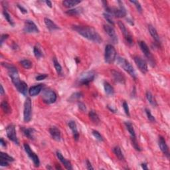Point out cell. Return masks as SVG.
I'll list each match as a JSON object with an SVG mask.
<instances>
[{
	"label": "cell",
	"instance_id": "1",
	"mask_svg": "<svg viewBox=\"0 0 170 170\" xmlns=\"http://www.w3.org/2000/svg\"><path fill=\"white\" fill-rule=\"evenodd\" d=\"M72 28L73 30L77 32L84 38L91 41L94 43L100 44L102 42V39L98 34V32L92 27L81 26V25H73Z\"/></svg>",
	"mask_w": 170,
	"mask_h": 170
},
{
	"label": "cell",
	"instance_id": "2",
	"mask_svg": "<svg viewBox=\"0 0 170 170\" xmlns=\"http://www.w3.org/2000/svg\"><path fill=\"white\" fill-rule=\"evenodd\" d=\"M118 3L119 4V8H116V7H110L108 6H104L106 13L111 15L112 17H115L117 18H122L126 16L127 12L126 9L123 5L122 1H118Z\"/></svg>",
	"mask_w": 170,
	"mask_h": 170
},
{
	"label": "cell",
	"instance_id": "3",
	"mask_svg": "<svg viewBox=\"0 0 170 170\" xmlns=\"http://www.w3.org/2000/svg\"><path fill=\"white\" fill-rule=\"evenodd\" d=\"M117 63L118 65L121 66L125 71H126V72L128 73L135 80L137 78L136 73H135L134 68L131 64H130V63L128 62L126 59L122 57H120L119 56V57L117 58Z\"/></svg>",
	"mask_w": 170,
	"mask_h": 170
},
{
	"label": "cell",
	"instance_id": "4",
	"mask_svg": "<svg viewBox=\"0 0 170 170\" xmlns=\"http://www.w3.org/2000/svg\"><path fill=\"white\" fill-rule=\"evenodd\" d=\"M116 59V51L114 46L108 44L105 47L104 61L108 64L113 63Z\"/></svg>",
	"mask_w": 170,
	"mask_h": 170
},
{
	"label": "cell",
	"instance_id": "5",
	"mask_svg": "<svg viewBox=\"0 0 170 170\" xmlns=\"http://www.w3.org/2000/svg\"><path fill=\"white\" fill-rule=\"evenodd\" d=\"M42 100L47 104H51L55 103L57 98L56 92L51 89H45L42 92Z\"/></svg>",
	"mask_w": 170,
	"mask_h": 170
},
{
	"label": "cell",
	"instance_id": "6",
	"mask_svg": "<svg viewBox=\"0 0 170 170\" xmlns=\"http://www.w3.org/2000/svg\"><path fill=\"white\" fill-rule=\"evenodd\" d=\"M32 117V103L30 98H27L24 103L23 120L28 123L31 121Z\"/></svg>",
	"mask_w": 170,
	"mask_h": 170
},
{
	"label": "cell",
	"instance_id": "7",
	"mask_svg": "<svg viewBox=\"0 0 170 170\" xmlns=\"http://www.w3.org/2000/svg\"><path fill=\"white\" fill-rule=\"evenodd\" d=\"M139 45L140 49H141L142 52L144 53V55L146 56V57L147 59V60H148L150 63L151 64L152 66H154L155 65L154 58V56H153L152 54L151 53V51H150L148 46H147V44L145 43L144 41H142L139 42Z\"/></svg>",
	"mask_w": 170,
	"mask_h": 170
},
{
	"label": "cell",
	"instance_id": "8",
	"mask_svg": "<svg viewBox=\"0 0 170 170\" xmlns=\"http://www.w3.org/2000/svg\"><path fill=\"white\" fill-rule=\"evenodd\" d=\"M23 146H24L25 151V152L27 153V154H28V156H29V158L33 161L35 166L39 167V166H40V160H39L38 156L33 151V150H31V147L29 146V145L25 143V144H24Z\"/></svg>",
	"mask_w": 170,
	"mask_h": 170
},
{
	"label": "cell",
	"instance_id": "9",
	"mask_svg": "<svg viewBox=\"0 0 170 170\" xmlns=\"http://www.w3.org/2000/svg\"><path fill=\"white\" fill-rule=\"evenodd\" d=\"M118 27H119L120 29V30H121L122 34L124 35V39L126 41L127 44L128 45H129L130 46H132L133 44H134V40H133L132 35L129 33V31L127 30L125 25L123 23L122 21H118Z\"/></svg>",
	"mask_w": 170,
	"mask_h": 170
},
{
	"label": "cell",
	"instance_id": "10",
	"mask_svg": "<svg viewBox=\"0 0 170 170\" xmlns=\"http://www.w3.org/2000/svg\"><path fill=\"white\" fill-rule=\"evenodd\" d=\"M6 133L7 138L11 141L14 142L17 145L19 144V141L16 134V127L13 124H9V126H7L6 128Z\"/></svg>",
	"mask_w": 170,
	"mask_h": 170
},
{
	"label": "cell",
	"instance_id": "11",
	"mask_svg": "<svg viewBox=\"0 0 170 170\" xmlns=\"http://www.w3.org/2000/svg\"><path fill=\"white\" fill-rule=\"evenodd\" d=\"M95 73L94 71H90L81 75L79 79V84L82 85H88L95 79Z\"/></svg>",
	"mask_w": 170,
	"mask_h": 170
},
{
	"label": "cell",
	"instance_id": "12",
	"mask_svg": "<svg viewBox=\"0 0 170 170\" xmlns=\"http://www.w3.org/2000/svg\"><path fill=\"white\" fill-rule=\"evenodd\" d=\"M23 31L26 33H39V29L33 21L26 20L25 22Z\"/></svg>",
	"mask_w": 170,
	"mask_h": 170
},
{
	"label": "cell",
	"instance_id": "13",
	"mask_svg": "<svg viewBox=\"0 0 170 170\" xmlns=\"http://www.w3.org/2000/svg\"><path fill=\"white\" fill-rule=\"evenodd\" d=\"M134 60L135 63L136 64L138 68H139L140 71L142 73L145 74L147 72L148 67H147V65L146 61L144 60V59L139 56H135L134 57Z\"/></svg>",
	"mask_w": 170,
	"mask_h": 170
},
{
	"label": "cell",
	"instance_id": "14",
	"mask_svg": "<svg viewBox=\"0 0 170 170\" xmlns=\"http://www.w3.org/2000/svg\"><path fill=\"white\" fill-rule=\"evenodd\" d=\"M104 29L107 35L109 36L110 40H111L112 43L114 44L118 43V37L114 29L113 28V27H112L111 25H104Z\"/></svg>",
	"mask_w": 170,
	"mask_h": 170
},
{
	"label": "cell",
	"instance_id": "15",
	"mask_svg": "<svg viewBox=\"0 0 170 170\" xmlns=\"http://www.w3.org/2000/svg\"><path fill=\"white\" fill-rule=\"evenodd\" d=\"M158 144L159 147L161 151L163 152V154L166 156L167 158L169 157V147L167 146L166 144V141L164 137L159 136V140H158Z\"/></svg>",
	"mask_w": 170,
	"mask_h": 170
},
{
	"label": "cell",
	"instance_id": "16",
	"mask_svg": "<svg viewBox=\"0 0 170 170\" xmlns=\"http://www.w3.org/2000/svg\"><path fill=\"white\" fill-rule=\"evenodd\" d=\"M112 76L115 82L120 84H125L126 83V78L125 76L123 75V74L120 72V71L113 70L111 71Z\"/></svg>",
	"mask_w": 170,
	"mask_h": 170
},
{
	"label": "cell",
	"instance_id": "17",
	"mask_svg": "<svg viewBox=\"0 0 170 170\" xmlns=\"http://www.w3.org/2000/svg\"><path fill=\"white\" fill-rule=\"evenodd\" d=\"M56 157H57V158L59 159V161L63 164V165L65 166V167L66 169H69V170L73 169V166H72V165H71V162L68 161V160L66 159L65 157H64L63 154H61L60 152H59V151L56 152Z\"/></svg>",
	"mask_w": 170,
	"mask_h": 170
},
{
	"label": "cell",
	"instance_id": "18",
	"mask_svg": "<svg viewBox=\"0 0 170 170\" xmlns=\"http://www.w3.org/2000/svg\"><path fill=\"white\" fill-rule=\"evenodd\" d=\"M44 87V85L43 84H39V85L33 86L31 87L29 90V94L31 97H35V96H37L39 93H40L43 88Z\"/></svg>",
	"mask_w": 170,
	"mask_h": 170
},
{
	"label": "cell",
	"instance_id": "19",
	"mask_svg": "<svg viewBox=\"0 0 170 170\" xmlns=\"http://www.w3.org/2000/svg\"><path fill=\"white\" fill-rule=\"evenodd\" d=\"M68 127L70 128V129L72 130L74 139H75V141H78V139H79V133H78L77 126H76V122L73 121V120H71V121L68 122Z\"/></svg>",
	"mask_w": 170,
	"mask_h": 170
},
{
	"label": "cell",
	"instance_id": "20",
	"mask_svg": "<svg viewBox=\"0 0 170 170\" xmlns=\"http://www.w3.org/2000/svg\"><path fill=\"white\" fill-rule=\"evenodd\" d=\"M49 133L52 137L53 140H55V141L59 142L61 139V134L60 130L55 126H53L50 128L49 129Z\"/></svg>",
	"mask_w": 170,
	"mask_h": 170
},
{
	"label": "cell",
	"instance_id": "21",
	"mask_svg": "<svg viewBox=\"0 0 170 170\" xmlns=\"http://www.w3.org/2000/svg\"><path fill=\"white\" fill-rule=\"evenodd\" d=\"M148 31H149L150 34L153 37V39H154V41H156V43L157 44H158V45H160L161 41H160L159 36L158 35V33H157L156 28H155L154 26H152V25H148Z\"/></svg>",
	"mask_w": 170,
	"mask_h": 170
},
{
	"label": "cell",
	"instance_id": "22",
	"mask_svg": "<svg viewBox=\"0 0 170 170\" xmlns=\"http://www.w3.org/2000/svg\"><path fill=\"white\" fill-rule=\"evenodd\" d=\"M44 21H45V23L46 25L47 28V29L50 31H55V30H58V29H60V28H59V27L57 25L55 24L50 19L45 18V19H44Z\"/></svg>",
	"mask_w": 170,
	"mask_h": 170
},
{
	"label": "cell",
	"instance_id": "23",
	"mask_svg": "<svg viewBox=\"0 0 170 170\" xmlns=\"http://www.w3.org/2000/svg\"><path fill=\"white\" fill-rule=\"evenodd\" d=\"M17 90H18L19 92L21 93L22 95L24 96H26L27 94H28V85L24 82V81H22L20 83V84L16 87Z\"/></svg>",
	"mask_w": 170,
	"mask_h": 170
},
{
	"label": "cell",
	"instance_id": "24",
	"mask_svg": "<svg viewBox=\"0 0 170 170\" xmlns=\"http://www.w3.org/2000/svg\"><path fill=\"white\" fill-rule=\"evenodd\" d=\"M21 130L23 132V134L27 138H28L30 140H34V132H35V130L33 128H21Z\"/></svg>",
	"mask_w": 170,
	"mask_h": 170
},
{
	"label": "cell",
	"instance_id": "25",
	"mask_svg": "<svg viewBox=\"0 0 170 170\" xmlns=\"http://www.w3.org/2000/svg\"><path fill=\"white\" fill-rule=\"evenodd\" d=\"M125 126L126 127L128 131L130 133V138L131 139H136V135H135V132L134 127H133L132 124L130 122H126Z\"/></svg>",
	"mask_w": 170,
	"mask_h": 170
},
{
	"label": "cell",
	"instance_id": "26",
	"mask_svg": "<svg viewBox=\"0 0 170 170\" xmlns=\"http://www.w3.org/2000/svg\"><path fill=\"white\" fill-rule=\"evenodd\" d=\"M83 11V9L82 8V7H76V8L71 9H69V10L66 11V13L68 15V16H77L82 13Z\"/></svg>",
	"mask_w": 170,
	"mask_h": 170
},
{
	"label": "cell",
	"instance_id": "27",
	"mask_svg": "<svg viewBox=\"0 0 170 170\" xmlns=\"http://www.w3.org/2000/svg\"><path fill=\"white\" fill-rule=\"evenodd\" d=\"M88 116H89L90 119L95 124H98L100 122V118L97 113L94 110H91L88 113Z\"/></svg>",
	"mask_w": 170,
	"mask_h": 170
},
{
	"label": "cell",
	"instance_id": "28",
	"mask_svg": "<svg viewBox=\"0 0 170 170\" xmlns=\"http://www.w3.org/2000/svg\"><path fill=\"white\" fill-rule=\"evenodd\" d=\"M113 152H114L116 156L117 157V158L120 160V161H124L125 159L124 154H123L121 148H120L119 146H115L114 148H113Z\"/></svg>",
	"mask_w": 170,
	"mask_h": 170
},
{
	"label": "cell",
	"instance_id": "29",
	"mask_svg": "<svg viewBox=\"0 0 170 170\" xmlns=\"http://www.w3.org/2000/svg\"><path fill=\"white\" fill-rule=\"evenodd\" d=\"M80 2L81 1H78V0H65V1H63V5L65 7L71 8V7H73L76 6V5L79 4Z\"/></svg>",
	"mask_w": 170,
	"mask_h": 170
},
{
	"label": "cell",
	"instance_id": "30",
	"mask_svg": "<svg viewBox=\"0 0 170 170\" xmlns=\"http://www.w3.org/2000/svg\"><path fill=\"white\" fill-rule=\"evenodd\" d=\"M146 97L147 101L150 102V104L153 106V107H157V104L156 100V98H154V95L152 94L151 92H150V91H147L146 94Z\"/></svg>",
	"mask_w": 170,
	"mask_h": 170
},
{
	"label": "cell",
	"instance_id": "31",
	"mask_svg": "<svg viewBox=\"0 0 170 170\" xmlns=\"http://www.w3.org/2000/svg\"><path fill=\"white\" fill-rule=\"evenodd\" d=\"M104 88L105 92L107 93L108 95L112 96V95H114V88L112 87V85H110V83H108V82H104Z\"/></svg>",
	"mask_w": 170,
	"mask_h": 170
},
{
	"label": "cell",
	"instance_id": "32",
	"mask_svg": "<svg viewBox=\"0 0 170 170\" xmlns=\"http://www.w3.org/2000/svg\"><path fill=\"white\" fill-rule=\"evenodd\" d=\"M1 107L2 109H3L4 112L6 113V114H10L11 112V108L10 106H9V103L7 102L6 100L2 101Z\"/></svg>",
	"mask_w": 170,
	"mask_h": 170
},
{
	"label": "cell",
	"instance_id": "33",
	"mask_svg": "<svg viewBox=\"0 0 170 170\" xmlns=\"http://www.w3.org/2000/svg\"><path fill=\"white\" fill-rule=\"evenodd\" d=\"M33 53L34 55H35L37 59H39L43 56V51L41 49V47L39 45H35L33 48Z\"/></svg>",
	"mask_w": 170,
	"mask_h": 170
},
{
	"label": "cell",
	"instance_id": "34",
	"mask_svg": "<svg viewBox=\"0 0 170 170\" xmlns=\"http://www.w3.org/2000/svg\"><path fill=\"white\" fill-rule=\"evenodd\" d=\"M53 65L54 66H55V68L57 73L58 75H61V73H62V66L60 65V63H59V61H57L55 57L53 58Z\"/></svg>",
	"mask_w": 170,
	"mask_h": 170
},
{
	"label": "cell",
	"instance_id": "35",
	"mask_svg": "<svg viewBox=\"0 0 170 170\" xmlns=\"http://www.w3.org/2000/svg\"><path fill=\"white\" fill-rule=\"evenodd\" d=\"M19 63H20L21 65L25 69H29V68L32 67L31 61L28 60V59H23V60H21Z\"/></svg>",
	"mask_w": 170,
	"mask_h": 170
},
{
	"label": "cell",
	"instance_id": "36",
	"mask_svg": "<svg viewBox=\"0 0 170 170\" xmlns=\"http://www.w3.org/2000/svg\"><path fill=\"white\" fill-rule=\"evenodd\" d=\"M3 14H4V16L5 19H6V21L8 22V23L11 25V26H14L15 25V23H14V21L13 19H12L11 17L10 16V14H9L8 12L7 11V10H4L3 11Z\"/></svg>",
	"mask_w": 170,
	"mask_h": 170
},
{
	"label": "cell",
	"instance_id": "37",
	"mask_svg": "<svg viewBox=\"0 0 170 170\" xmlns=\"http://www.w3.org/2000/svg\"><path fill=\"white\" fill-rule=\"evenodd\" d=\"M0 159H5L9 162H12L15 161V159L13 157L9 156V154H6V153H4V152H2L0 153Z\"/></svg>",
	"mask_w": 170,
	"mask_h": 170
},
{
	"label": "cell",
	"instance_id": "38",
	"mask_svg": "<svg viewBox=\"0 0 170 170\" xmlns=\"http://www.w3.org/2000/svg\"><path fill=\"white\" fill-rule=\"evenodd\" d=\"M83 96V95L82 92H75L71 96L69 100L70 101H74V100H78V99H80V98H82Z\"/></svg>",
	"mask_w": 170,
	"mask_h": 170
},
{
	"label": "cell",
	"instance_id": "39",
	"mask_svg": "<svg viewBox=\"0 0 170 170\" xmlns=\"http://www.w3.org/2000/svg\"><path fill=\"white\" fill-rule=\"evenodd\" d=\"M103 16H104V19L107 20L108 23H109L110 25H114V19H113V17L111 16V15L108 14L107 13H105L103 14Z\"/></svg>",
	"mask_w": 170,
	"mask_h": 170
},
{
	"label": "cell",
	"instance_id": "40",
	"mask_svg": "<svg viewBox=\"0 0 170 170\" xmlns=\"http://www.w3.org/2000/svg\"><path fill=\"white\" fill-rule=\"evenodd\" d=\"M145 111H146V115H147V117L148 118V120H150V122H156V118L152 114L151 111H150V110L148 109V108H146L145 109Z\"/></svg>",
	"mask_w": 170,
	"mask_h": 170
},
{
	"label": "cell",
	"instance_id": "41",
	"mask_svg": "<svg viewBox=\"0 0 170 170\" xmlns=\"http://www.w3.org/2000/svg\"><path fill=\"white\" fill-rule=\"evenodd\" d=\"M92 135H94V137L98 140V141L99 142L104 141V138H103L102 135H101L98 131H97V130H92Z\"/></svg>",
	"mask_w": 170,
	"mask_h": 170
},
{
	"label": "cell",
	"instance_id": "42",
	"mask_svg": "<svg viewBox=\"0 0 170 170\" xmlns=\"http://www.w3.org/2000/svg\"><path fill=\"white\" fill-rule=\"evenodd\" d=\"M130 3L133 4L135 6V7H136L138 11L139 12V13H141L142 12V7L141 4H140V2L138 1H130Z\"/></svg>",
	"mask_w": 170,
	"mask_h": 170
},
{
	"label": "cell",
	"instance_id": "43",
	"mask_svg": "<svg viewBox=\"0 0 170 170\" xmlns=\"http://www.w3.org/2000/svg\"><path fill=\"white\" fill-rule=\"evenodd\" d=\"M122 107L123 108H124V110L126 113V114L128 116L130 117V110H129V107H128V104L124 101V102H123V104H122Z\"/></svg>",
	"mask_w": 170,
	"mask_h": 170
},
{
	"label": "cell",
	"instance_id": "44",
	"mask_svg": "<svg viewBox=\"0 0 170 170\" xmlns=\"http://www.w3.org/2000/svg\"><path fill=\"white\" fill-rule=\"evenodd\" d=\"M78 109L83 112H85L86 110H87V107H86V105L82 102H78Z\"/></svg>",
	"mask_w": 170,
	"mask_h": 170
},
{
	"label": "cell",
	"instance_id": "45",
	"mask_svg": "<svg viewBox=\"0 0 170 170\" xmlns=\"http://www.w3.org/2000/svg\"><path fill=\"white\" fill-rule=\"evenodd\" d=\"M9 35L8 34H3V35H1V41H0V45L1 47L3 45V43H4V41L7 40V39L9 37Z\"/></svg>",
	"mask_w": 170,
	"mask_h": 170
},
{
	"label": "cell",
	"instance_id": "46",
	"mask_svg": "<svg viewBox=\"0 0 170 170\" xmlns=\"http://www.w3.org/2000/svg\"><path fill=\"white\" fill-rule=\"evenodd\" d=\"M48 75H47V74H41V75H37L35 77V79L37 80H44L45 79V78L47 77Z\"/></svg>",
	"mask_w": 170,
	"mask_h": 170
},
{
	"label": "cell",
	"instance_id": "47",
	"mask_svg": "<svg viewBox=\"0 0 170 170\" xmlns=\"http://www.w3.org/2000/svg\"><path fill=\"white\" fill-rule=\"evenodd\" d=\"M0 166L1 167L9 166V162H7L6 160L3 159H0Z\"/></svg>",
	"mask_w": 170,
	"mask_h": 170
},
{
	"label": "cell",
	"instance_id": "48",
	"mask_svg": "<svg viewBox=\"0 0 170 170\" xmlns=\"http://www.w3.org/2000/svg\"><path fill=\"white\" fill-rule=\"evenodd\" d=\"M18 7L19 9V10L21 11V12L22 13H23V14H25L28 13V10L25 8V7H23L22 6H21V5H19V4H18Z\"/></svg>",
	"mask_w": 170,
	"mask_h": 170
},
{
	"label": "cell",
	"instance_id": "49",
	"mask_svg": "<svg viewBox=\"0 0 170 170\" xmlns=\"http://www.w3.org/2000/svg\"><path fill=\"white\" fill-rule=\"evenodd\" d=\"M86 165H87V169H94V167L92 166V164H91L90 162L87 159L86 161Z\"/></svg>",
	"mask_w": 170,
	"mask_h": 170
},
{
	"label": "cell",
	"instance_id": "50",
	"mask_svg": "<svg viewBox=\"0 0 170 170\" xmlns=\"http://www.w3.org/2000/svg\"><path fill=\"white\" fill-rule=\"evenodd\" d=\"M107 107H108V109H109L112 112H113V113H116V109H115V108H114L112 107H111V106L108 105Z\"/></svg>",
	"mask_w": 170,
	"mask_h": 170
},
{
	"label": "cell",
	"instance_id": "51",
	"mask_svg": "<svg viewBox=\"0 0 170 170\" xmlns=\"http://www.w3.org/2000/svg\"><path fill=\"white\" fill-rule=\"evenodd\" d=\"M0 144H1V146L3 147H6L7 146L6 141H5L3 138H1V140H0Z\"/></svg>",
	"mask_w": 170,
	"mask_h": 170
},
{
	"label": "cell",
	"instance_id": "52",
	"mask_svg": "<svg viewBox=\"0 0 170 170\" xmlns=\"http://www.w3.org/2000/svg\"><path fill=\"white\" fill-rule=\"evenodd\" d=\"M141 166H142V168L144 169H145V170H147V169H148V167H147V165L146 163H143V164H141Z\"/></svg>",
	"mask_w": 170,
	"mask_h": 170
},
{
	"label": "cell",
	"instance_id": "53",
	"mask_svg": "<svg viewBox=\"0 0 170 170\" xmlns=\"http://www.w3.org/2000/svg\"><path fill=\"white\" fill-rule=\"evenodd\" d=\"M11 47H12V49H14V50H18V48H19V47H18V45H17L16 43H13V45H12V46H11Z\"/></svg>",
	"mask_w": 170,
	"mask_h": 170
},
{
	"label": "cell",
	"instance_id": "54",
	"mask_svg": "<svg viewBox=\"0 0 170 170\" xmlns=\"http://www.w3.org/2000/svg\"><path fill=\"white\" fill-rule=\"evenodd\" d=\"M45 4L47 5V6L49 7H50V8H51V7H52V6H53V5H52V2H51V1H49V0H48V1H45Z\"/></svg>",
	"mask_w": 170,
	"mask_h": 170
},
{
	"label": "cell",
	"instance_id": "55",
	"mask_svg": "<svg viewBox=\"0 0 170 170\" xmlns=\"http://www.w3.org/2000/svg\"><path fill=\"white\" fill-rule=\"evenodd\" d=\"M0 87H1V90H0V94H1V95H4V93H5V90H4V88L3 87V86L1 85V86H0Z\"/></svg>",
	"mask_w": 170,
	"mask_h": 170
},
{
	"label": "cell",
	"instance_id": "56",
	"mask_svg": "<svg viewBox=\"0 0 170 170\" xmlns=\"http://www.w3.org/2000/svg\"><path fill=\"white\" fill-rule=\"evenodd\" d=\"M127 21L130 25H134V22H133V21L131 19H130V18L127 19Z\"/></svg>",
	"mask_w": 170,
	"mask_h": 170
},
{
	"label": "cell",
	"instance_id": "57",
	"mask_svg": "<svg viewBox=\"0 0 170 170\" xmlns=\"http://www.w3.org/2000/svg\"><path fill=\"white\" fill-rule=\"evenodd\" d=\"M47 168L49 169H52V167H51V166H47Z\"/></svg>",
	"mask_w": 170,
	"mask_h": 170
}]
</instances>
